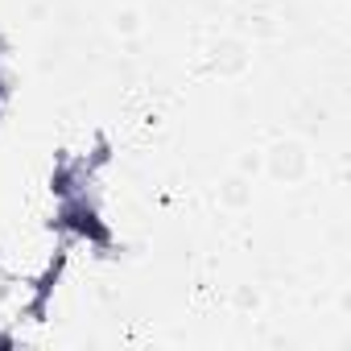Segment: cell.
<instances>
[{
	"mask_svg": "<svg viewBox=\"0 0 351 351\" xmlns=\"http://www.w3.org/2000/svg\"><path fill=\"white\" fill-rule=\"evenodd\" d=\"M58 228H71V232H79V236H87L95 244H108V232L99 228V219H95V211L87 203H66L62 215H58Z\"/></svg>",
	"mask_w": 351,
	"mask_h": 351,
	"instance_id": "cell-1",
	"label": "cell"
}]
</instances>
